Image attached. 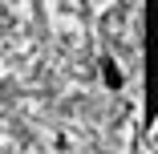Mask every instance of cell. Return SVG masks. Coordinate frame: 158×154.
I'll use <instances>...</instances> for the list:
<instances>
[{"label":"cell","mask_w":158,"mask_h":154,"mask_svg":"<svg viewBox=\"0 0 158 154\" xmlns=\"http://www.w3.org/2000/svg\"><path fill=\"white\" fill-rule=\"evenodd\" d=\"M102 81H106L110 89H118V85H122V73H118V65H114V61H110V57L102 61Z\"/></svg>","instance_id":"obj_1"}]
</instances>
